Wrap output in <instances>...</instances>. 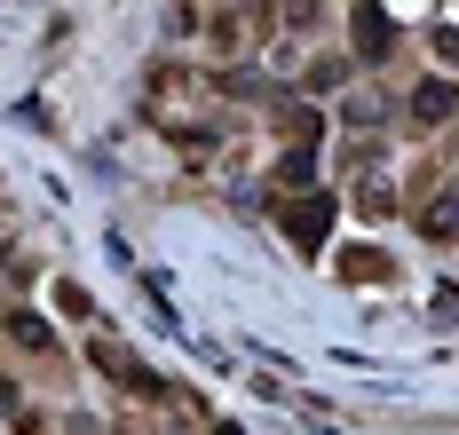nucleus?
<instances>
[{
    "mask_svg": "<svg viewBox=\"0 0 459 435\" xmlns=\"http://www.w3.org/2000/svg\"><path fill=\"white\" fill-rule=\"evenodd\" d=\"M428 230L452 238V230H459V198H436V206H428Z\"/></svg>",
    "mask_w": 459,
    "mask_h": 435,
    "instance_id": "nucleus-2",
    "label": "nucleus"
},
{
    "mask_svg": "<svg viewBox=\"0 0 459 435\" xmlns=\"http://www.w3.org/2000/svg\"><path fill=\"white\" fill-rule=\"evenodd\" d=\"M285 214H293V238L309 245V238H325V214H333V206L317 198V206H285Z\"/></svg>",
    "mask_w": 459,
    "mask_h": 435,
    "instance_id": "nucleus-1",
    "label": "nucleus"
}]
</instances>
